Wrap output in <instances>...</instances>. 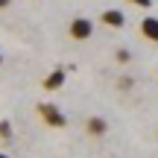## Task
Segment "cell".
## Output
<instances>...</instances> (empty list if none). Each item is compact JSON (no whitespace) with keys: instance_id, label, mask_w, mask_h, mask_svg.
Segmentation results:
<instances>
[{"instance_id":"6da1fadb","label":"cell","mask_w":158,"mask_h":158,"mask_svg":"<svg viewBox=\"0 0 158 158\" xmlns=\"http://www.w3.org/2000/svg\"><path fill=\"white\" fill-rule=\"evenodd\" d=\"M38 114L44 117L47 126H56V129H64V126H68V117H64L56 106H50V102H41V106H38Z\"/></svg>"},{"instance_id":"7a4b0ae2","label":"cell","mask_w":158,"mask_h":158,"mask_svg":"<svg viewBox=\"0 0 158 158\" xmlns=\"http://www.w3.org/2000/svg\"><path fill=\"white\" fill-rule=\"evenodd\" d=\"M68 32H70L73 41H88L91 35H94V21H88V18H73Z\"/></svg>"},{"instance_id":"3957f363","label":"cell","mask_w":158,"mask_h":158,"mask_svg":"<svg viewBox=\"0 0 158 158\" xmlns=\"http://www.w3.org/2000/svg\"><path fill=\"white\" fill-rule=\"evenodd\" d=\"M102 23L111 27V29H123L126 27V15L120 9H106V12H102Z\"/></svg>"},{"instance_id":"277c9868","label":"cell","mask_w":158,"mask_h":158,"mask_svg":"<svg viewBox=\"0 0 158 158\" xmlns=\"http://www.w3.org/2000/svg\"><path fill=\"white\" fill-rule=\"evenodd\" d=\"M64 85V68H56V70H50L44 79V88L47 91H56V88H62Z\"/></svg>"},{"instance_id":"5b68a950","label":"cell","mask_w":158,"mask_h":158,"mask_svg":"<svg viewBox=\"0 0 158 158\" xmlns=\"http://www.w3.org/2000/svg\"><path fill=\"white\" fill-rule=\"evenodd\" d=\"M85 129H88V135L100 138V135H106L108 123H106V120H102V117H88V123H85Z\"/></svg>"},{"instance_id":"8992f818","label":"cell","mask_w":158,"mask_h":158,"mask_svg":"<svg viewBox=\"0 0 158 158\" xmlns=\"http://www.w3.org/2000/svg\"><path fill=\"white\" fill-rule=\"evenodd\" d=\"M141 32L149 41H158V18H143L141 21Z\"/></svg>"},{"instance_id":"52a82bcc","label":"cell","mask_w":158,"mask_h":158,"mask_svg":"<svg viewBox=\"0 0 158 158\" xmlns=\"http://www.w3.org/2000/svg\"><path fill=\"white\" fill-rule=\"evenodd\" d=\"M114 59H117V62H120V64H126V62H129V59H132V53H129V50H126V47H120V50H117V53H114Z\"/></svg>"},{"instance_id":"ba28073f","label":"cell","mask_w":158,"mask_h":158,"mask_svg":"<svg viewBox=\"0 0 158 158\" xmlns=\"http://www.w3.org/2000/svg\"><path fill=\"white\" fill-rule=\"evenodd\" d=\"M0 138H12V123L9 120H0Z\"/></svg>"},{"instance_id":"9c48e42d","label":"cell","mask_w":158,"mask_h":158,"mask_svg":"<svg viewBox=\"0 0 158 158\" xmlns=\"http://www.w3.org/2000/svg\"><path fill=\"white\" fill-rule=\"evenodd\" d=\"M129 3H135V6H141V9H149V6H152V0H129Z\"/></svg>"},{"instance_id":"30bf717a","label":"cell","mask_w":158,"mask_h":158,"mask_svg":"<svg viewBox=\"0 0 158 158\" xmlns=\"http://www.w3.org/2000/svg\"><path fill=\"white\" fill-rule=\"evenodd\" d=\"M117 85H120V88H126V91H129V88H132V79H129V76H123V79H120Z\"/></svg>"},{"instance_id":"8fae6325","label":"cell","mask_w":158,"mask_h":158,"mask_svg":"<svg viewBox=\"0 0 158 158\" xmlns=\"http://www.w3.org/2000/svg\"><path fill=\"white\" fill-rule=\"evenodd\" d=\"M9 3L12 0H0V9H9Z\"/></svg>"},{"instance_id":"7c38bea8","label":"cell","mask_w":158,"mask_h":158,"mask_svg":"<svg viewBox=\"0 0 158 158\" xmlns=\"http://www.w3.org/2000/svg\"><path fill=\"white\" fill-rule=\"evenodd\" d=\"M0 158H9V155H6V152H0Z\"/></svg>"},{"instance_id":"4fadbf2b","label":"cell","mask_w":158,"mask_h":158,"mask_svg":"<svg viewBox=\"0 0 158 158\" xmlns=\"http://www.w3.org/2000/svg\"><path fill=\"white\" fill-rule=\"evenodd\" d=\"M0 64H3V53H0Z\"/></svg>"}]
</instances>
